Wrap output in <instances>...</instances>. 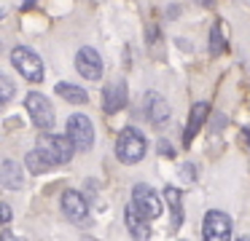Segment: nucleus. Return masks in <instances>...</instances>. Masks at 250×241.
<instances>
[{"mask_svg":"<svg viewBox=\"0 0 250 241\" xmlns=\"http://www.w3.org/2000/svg\"><path fill=\"white\" fill-rule=\"evenodd\" d=\"M148 153V142L143 137V131H137L135 126H126L121 129L119 139H116V158L121 164L132 166V164H140Z\"/></svg>","mask_w":250,"mask_h":241,"instance_id":"f257e3e1","label":"nucleus"},{"mask_svg":"<svg viewBox=\"0 0 250 241\" xmlns=\"http://www.w3.org/2000/svg\"><path fill=\"white\" fill-rule=\"evenodd\" d=\"M65 137L70 139L73 150L89 153V150L94 148V123L89 121V115H83V112H73V115L67 118Z\"/></svg>","mask_w":250,"mask_h":241,"instance_id":"f03ea898","label":"nucleus"},{"mask_svg":"<svg viewBox=\"0 0 250 241\" xmlns=\"http://www.w3.org/2000/svg\"><path fill=\"white\" fill-rule=\"evenodd\" d=\"M11 64L14 70H19L24 80L30 83H41L46 78V67H43V59L33 51V48H24V46H17L11 48Z\"/></svg>","mask_w":250,"mask_h":241,"instance_id":"7ed1b4c3","label":"nucleus"},{"mask_svg":"<svg viewBox=\"0 0 250 241\" xmlns=\"http://www.w3.org/2000/svg\"><path fill=\"white\" fill-rule=\"evenodd\" d=\"M38 150L51 161V166H62L73 158V145L65 134H51V131H43L38 137Z\"/></svg>","mask_w":250,"mask_h":241,"instance_id":"20e7f679","label":"nucleus"},{"mask_svg":"<svg viewBox=\"0 0 250 241\" xmlns=\"http://www.w3.org/2000/svg\"><path fill=\"white\" fill-rule=\"evenodd\" d=\"M24 107H27L35 129H41V131H51V129H54V121H57L54 105H51L41 91H30V94L24 96Z\"/></svg>","mask_w":250,"mask_h":241,"instance_id":"39448f33","label":"nucleus"},{"mask_svg":"<svg viewBox=\"0 0 250 241\" xmlns=\"http://www.w3.org/2000/svg\"><path fill=\"white\" fill-rule=\"evenodd\" d=\"M132 206L151 222V220H156L159 214H162V198H159V193L153 190L151 185L137 182V185L132 187Z\"/></svg>","mask_w":250,"mask_h":241,"instance_id":"423d86ee","label":"nucleus"},{"mask_svg":"<svg viewBox=\"0 0 250 241\" xmlns=\"http://www.w3.org/2000/svg\"><path fill=\"white\" fill-rule=\"evenodd\" d=\"M202 239L205 241H231V217L221 209H210L202 220Z\"/></svg>","mask_w":250,"mask_h":241,"instance_id":"0eeeda50","label":"nucleus"},{"mask_svg":"<svg viewBox=\"0 0 250 241\" xmlns=\"http://www.w3.org/2000/svg\"><path fill=\"white\" fill-rule=\"evenodd\" d=\"M62 214L70 220L73 225H86L89 222V201L78 190H65L60 198Z\"/></svg>","mask_w":250,"mask_h":241,"instance_id":"6e6552de","label":"nucleus"},{"mask_svg":"<svg viewBox=\"0 0 250 241\" xmlns=\"http://www.w3.org/2000/svg\"><path fill=\"white\" fill-rule=\"evenodd\" d=\"M76 70H78V75L86 78V80H100V78H103V56H100L97 48H92V46L78 48Z\"/></svg>","mask_w":250,"mask_h":241,"instance_id":"1a4fd4ad","label":"nucleus"},{"mask_svg":"<svg viewBox=\"0 0 250 241\" xmlns=\"http://www.w3.org/2000/svg\"><path fill=\"white\" fill-rule=\"evenodd\" d=\"M126 102H129V94H126L124 80H110V83H105V89H103V110L108 112V115L124 110Z\"/></svg>","mask_w":250,"mask_h":241,"instance_id":"9d476101","label":"nucleus"},{"mask_svg":"<svg viewBox=\"0 0 250 241\" xmlns=\"http://www.w3.org/2000/svg\"><path fill=\"white\" fill-rule=\"evenodd\" d=\"M143 110H146V118L153 123V126H164L169 118V105L162 94L156 91H148L146 99H143Z\"/></svg>","mask_w":250,"mask_h":241,"instance_id":"9b49d317","label":"nucleus"},{"mask_svg":"<svg viewBox=\"0 0 250 241\" xmlns=\"http://www.w3.org/2000/svg\"><path fill=\"white\" fill-rule=\"evenodd\" d=\"M124 225H126V230L132 233L135 241H148L151 239V225H148V220L143 217L132 204H126V209H124Z\"/></svg>","mask_w":250,"mask_h":241,"instance_id":"f8f14e48","label":"nucleus"},{"mask_svg":"<svg viewBox=\"0 0 250 241\" xmlns=\"http://www.w3.org/2000/svg\"><path fill=\"white\" fill-rule=\"evenodd\" d=\"M24 166L17 164V161H3L0 166V185L8 187V190H22L24 187Z\"/></svg>","mask_w":250,"mask_h":241,"instance_id":"ddd939ff","label":"nucleus"},{"mask_svg":"<svg viewBox=\"0 0 250 241\" xmlns=\"http://www.w3.org/2000/svg\"><path fill=\"white\" fill-rule=\"evenodd\" d=\"M207 112H210L207 102H196V105L191 107L188 123H186V131H183V145H191V142H194V137L199 134L202 123H205V118H207Z\"/></svg>","mask_w":250,"mask_h":241,"instance_id":"4468645a","label":"nucleus"},{"mask_svg":"<svg viewBox=\"0 0 250 241\" xmlns=\"http://www.w3.org/2000/svg\"><path fill=\"white\" fill-rule=\"evenodd\" d=\"M164 201L169 206V214H172V230H178L183 225V193L178 187H164Z\"/></svg>","mask_w":250,"mask_h":241,"instance_id":"2eb2a0df","label":"nucleus"},{"mask_svg":"<svg viewBox=\"0 0 250 241\" xmlns=\"http://www.w3.org/2000/svg\"><path fill=\"white\" fill-rule=\"evenodd\" d=\"M57 94L62 96L65 102H70V105H86L89 102V94L81 89L78 83H67V80H62V83H57Z\"/></svg>","mask_w":250,"mask_h":241,"instance_id":"dca6fc26","label":"nucleus"},{"mask_svg":"<svg viewBox=\"0 0 250 241\" xmlns=\"http://www.w3.org/2000/svg\"><path fill=\"white\" fill-rule=\"evenodd\" d=\"M24 166H27L30 174H46V171L51 169V161L46 158L38 148H35V150H30V153L24 155Z\"/></svg>","mask_w":250,"mask_h":241,"instance_id":"f3484780","label":"nucleus"},{"mask_svg":"<svg viewBox=\"0 0 250 241\" xmlns=\"http://www.w3.org/2000/svg\"><path fill=\"white\" fill-rule=\"evenodd\" d=\"M14 94H17V86H14V80L8 78V75L0 73V105L11 102V99H14Z\"/></svg>","mask_w":250,"mask_h":241,"instance_id":"a211bd4d","label":"nucleus"},{"mask_svg":"<svg viewBox=\"0 0 250 241\" xmlns=\"http://www.w3.org/2000/svg\"><path fill=\"white\" fill-rule=\"evenodd\" d=\"M223 48H226V40H223V35H221V21H218V24L210 30V51L221 54Z\"/></svg>","mask_w":250,"mask_h":241,"instance_id":"6ab92c4d","label":"nucleus"},{"mask_svg":"<svg viewBox=\"0 0 250 241\" xmlns=\"http://www.w3.org/2000/svg\"><path fill=\"white\" fill-rule=\"evenodd\" d=\"M11 220H14L11 206H8V204H0V225H8Z\"/></svg>","mask_w":250,"mask_h":241,"instance_id":"aec40b11","label":"nucleus"},{"mask_svg":"<svg viewBox=\"0 0 250 241\" xmlns=\"http://www.w3.org/2000/svg\"><path fill=\"white\" fill-rule=\"evenodd\" d=\"M159 153L167 155V158H172V148H169V142H164V139H162V142H159Z\"/></svg>","mask_w":250,"mask_h":241,"instance_id":"412c9836","label":"nucleus"},{"mask_svg":"<svg viewBox=\"0 0 250 241\" xmlns=\"http://www.w3.org/2000/svg\"><path fill=\"white\" fill-rule=\"evenodd\" d=\"M0 241H24V239H19L17 233H11V230H3V233H0Z\"/></svg>","mask_w":250,"mask_h":241,"instance_id":"4be33fe9","label":"nucleus"},{"mask_svg":"<svg viewBox=\"0 0 250 241\" xmlns=\"http://www.w3.org/2000/svg\"><path fill=\"white\" fill-rule=\"evenodd\" d=\"M237 241H250V236H239V239Z\"/></svg>","mask_w":250,"mask_h":241,"instance_id":"5701e85b","label":"nucleus"},{"mask_svg":"<svg viewBox=\"0 0 250 241\" xmlns=\"http://www.w3.org/2000/svg\"><path fill=\"white\" fill-rule=\"evenodd\" d=\"M0 19H3V11H0Z\"/></svg>","mask_w":250,"mask_h":241,"instance_id":"b1692460","label":"nucleus"}]
</instances>
